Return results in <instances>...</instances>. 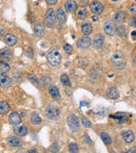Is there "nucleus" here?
Masks as SVG:
<instances>
[{
    "mask_svg": "<svg viewBox=\"0 0 136 153\" xmlns=\"http://www.w3.org/2000/svg\"><path fill=\"white\" fill-rule=\"evenodd\" d=\"M128 11L131 14H136V4H133L132 5H130V7L128 8Z\"/></svg>",
    "mask_w": 136,
    "mask_h": 153,
    "instance_id": "41",
    "label": "nucleus"
},
{
    "mask_svg": "<svg viewBox=\"0 0 136 153\" xmlns=\"http://www.w3.org/2000/svg\"><path fill=\"white\" fill-rule=\"evenodd\" d=\"M4 41L8 46L12 47L17 43V38L13 33H6L4 38Z\"/></svg>",
    "mask_w": 136,
    "mask_h": 153,
    "instance_id": "12",
    "label": "nucleus"
},
{
    "mask_svg": "<svg viewBox=\"0 0 136 153\" xmlns=\"http://www.w3.org/2000/svg\"><path fill=\"white\" fill-rule=\"evenodd\" d=\"M81 30L85 36H89L93 32V26L90 22L85 21L81 26Z\"/></svg>",
    "mask_w": 136,
    "mask_h": 153,
    "instance_id": "19",
    "label": "nucleus"
},
{
    "mask_svg": "<svg viewBox=\"0 0 136 153\" xmlns=\"http://www.w3.org/2000/svg\"><path fill=\"white\" fill-rule=\"evenodd\" d=\"M46 58L48 60V63L53 66L59 65L61 61V56L60 53L55 48H50L48 50L46 55Z\"/></svg>",
    "mask_w": 136,
    "mask_h": 153,
    "instance_id": "2",
    "label": "nucleus"
},
{
    "mask_svg": "<svg viewBox=\"0 0 136 153\" xmlns=\"http://www.w3.org/2000/svg\"><path fill=\"white\" fill-rule=\"evenodd\" d=\"M9 122L11 125L13 126H18L21 122V117L16 112H12L9 117Z\"/></svg>",
    "mask_w": 136,
    "mask_h": 153,
    "instance_id": "14",
    "label": "nucleus"
},
{
    "mask_svg": "<svg viewBox=\"0 0 136 153\" xmlns=\"http://www.w3.org/2000/svg\"><path fill=\"white\" fill-rule=\"evenodd\" d=\"M33 32L38 37H43L45 35V27L44 25L41 22H38L33 26Z\"/></svg>",
    "mask_w": 136,
    "mask_h": 153,
    "instance_id": "15",
    "label": "nucleus"
},
{
    "mask_svg": "<svg viewBox=\"0 0 136 153\" xmlns=\"http://www.w3.org/2000/svg\"><path fill=\"white\" fill-rule=\"evenodd\" d=\"M75 15L78 19L84 20L88 16V10H87L86 7H84V6H78V7H77L76 10H75Z\"/></svg>",
    "mask_w": 136,
    "mask_h": 153,
    "instance_id": "13",
    "label": "nucleus"
},
{
    "mask_svg": "<svg viewBox=\"0 0 136 153\" xmlns=\"http://www.w3.org/2000/svg\"><path fill=\"white\" fill-rule=\"evenodd\" d=\"M85 139H86V141L88 142V144H89V145H92V140L90 139V138H89V136H88L87 133L85 134Z\"/></svg>",
    "mask_w": 136,
    "mask_h": 153,
    "instance_id": "44",
    "label": "nucleus"
},
{
    "mask_svg": "<svg viewBox=\"0 0 136 153\" xmlns=\"http://www.w3.org/2000/svg\"><path fill=\"white\" fill-rule=\"evenodd\" d=\"M44 21L45 23L48 26H53L54 25L56 24V14L55 13L54 9H48V10L45 13L44 16Z\"/></svg>",
    "mask_w": 136,
    "mask_h": 153,
    "instance_id": "5",
    "label": "nucleus"
},
{
    "mask_svg": "<svg viewBox=\"0 0 136 153\" xmlns=\"http://www.w3.org/2000/svg\"><path fill=\"white\" fill-rule=\"evenodd\" d=\"M133 60H134V62L136 64V55L134 56V58H133Z\"/></svg>",
    "mask_w": 136,
    "mask_h": 153,
    "instance_id": "51",
    "label": "nucleus"
},
{
    "mask_svg": "<svg viewBox=\"0 0 136 153\" xmlns=\"http://www.w3.org/2000/svg\"><path fill=\"white\" fill-rule=\"evenodd\" d=\"M15 132H16V134L18 136H25V135L27 134L28 129H27V128L25 125H21V126L16 128Z\"/></svg>",
    "mask_w": 136,
    "mask_h": 153,
    "instance_id": "26",
    "label": "nucleus"
},
{
    "mask_svg": "<svg viewBox=\"0 0 136 153\" xmlns=\"http://www.w3.org/2000/svg\"><path fill=\"white\" fill-rule=\"evenodd\" d=\"M45 116L50 120H58L60 118V109L55 104H50L45 108Z\"/></svg>",
    "mask_w": 136,
    "mask_h": 153,
    "instance_id": "3",
    "label": "nucleus"
},
{
    "mask_svg": "<svg viewBox=\"0 0 136 153\" xmlns=\"http://www.w3.org/2000/svg\"><path fill=\"white\" fill-rule=\"evenodd\" d=\"M106 95L109 99H112V100H116L119 97V91L118 89H117L116 87H112L107 90L106 92Z\"/></svg>",
    "mask_w": 136,
    "mask_h": 153,
    "instance_id": "22",
    "label": "nucleus"
},
{
    "mask_svg": "<svg viewBox=\"0 0 136 153\" xmlns=\"http://www.w3.org/2000/svg\"><path fill=\"white\" fill-rule=\"evenodd\" d=\"M27 152L28 153H31V152H37V151L36 150H34V149H32V150H29V151H27Z\"/></svg>",
    "mask_w": 136,
    "mask_h": 153,
    "instance_id": "49",
    "label": "nucleus"
},
{
    "mask_svg": "<svg viewBox=\"0 0 136 153\" xmlns=\"http://www.w3.org/2000/svg\"><path fill=\"white\" fill-rule=\"evenodd\" d=\"M48 93H49V95H51V97H52L54 100H58V99H60V97H61L59 89H58L56 86H55V85H50V86L48 87Z\"/></svg>",
    "mask_w": 136,
    "mask_h": 153,
    "instance_id": "23",
    "label": "nucleus"
},
{
    "mask_svg": "<svg viewBox=\"0 0 136 153\" xmlns=\"http://www.w3.org/2000/svg\"><path fill=\"white\" fill-rule=\"evenodd\" d=\"M5 34H6V30H5V28H4V26H0V38L5 36Z\"/></svg>",
    "mask_w": 136,
    "mask_h": 153,
    "instance_id": "42",
    "label": "nucleus"
},
{
    "mask_svg": "<svg viewBox=\"0 0 136 153\" xmlns=\"http://www.w3.org/2000/svg\"><path fill=\"white\" fill-rule=\"evenodd\" d=\"M128 23L129 26H132L136 27V16H132L131 18H129Z\"/></svg>",
    "mask_w": 136,
    "mask_h": 153,
    "instance_id": "40",
    "label": "nucleus"
},
{
    "mask_svg": "<svg viewBox=\"0 0 136 153\" xmlns=\"http://www.w3.org/2000/svg\"><path fill=\"white\" fill-rule=\"evenodd\" d=\"M27 78H28V80L32 83V84H34L36 87L39 88V86H40V82H39V80L38 79V78H37L36 76H34L33 74H28V75H27Z\"/></svg>",
    "mask_w": 136,
    "mask_h": 153,
    "instance_id": "32",
    "label": "nucleus"
},
{
    "mask_svg": "<svg viewBox=\"0 0 136 153\" xmlns=\"http://www.w3.org/2000/svg\"><path fill=\"white\" fill-rule=\"evenodd\" d=\"M30 119H31L32 124H34V125H39L42 122V118L37 112H32Z\"/></svg>",
    "mask_w": 136,
    "mask_h": 153,
    "instance_id": "27",
    "label": "nucleus"
},
{
    "mask_svg": "<svg viewBox=\"0 0 136 153\" xmlns=\"http://www.w3.org/2000/svg\"><path fill=\"white\" fill-rule=\"evenodd\" d=\"M56 14V18H57V20L59 21L60 23L63 24V23H65L66 21V13H65L63 8L60 7V8L57 9Z\"/></svg>",
    "mask_w": 136,
    "mask_h": 153,
    "instance_id": "21",
    "label": "nucleus"
},
{
    "mask_svg": "<svg viewBox=\"0 0 136 153\" xmlns=\"http://www.w3.org/2000/svg\"><path fill=\"white\" fill-rule=\"evenodd\" d=\"M126 152H128V153H136V147H131L130 149H128V151H127Z\"/></svg>",
    "mask_w": 136,
    "mask_h": 153,
    "instance_id": "45",
    "label": "nucleus"
},
{
    "mask_svg": "<svg viewBox=\"0 0 136 153\" xmlns=\"http://www.w3.org/2000/svg\"><path fill=\"white\" fill-rule=\"evenodd\" d=\"M10 111V105L6 101L0 102V114L1 115H7Z\"/></svg>",
    "mask_w": 136,
    "mask_h": 153,
    "instance_id": "25",
    "label": "nucleus"
},
{
    "mask_svg": "<svg viewBox=\"0 0 136 153\" xmlns=\"http://www.w3.org/2000/svg\"><path fill=\"white\" fill-rule=\"evenodd\" d=\"M80 105H81V106H84V105H86V106H88V105H89V104H88V102H86V101L83 100V101H81Z\"/></svg>",
    "mask_w": 136,
    "mask_h": 153,
    "instance_id": "46",
    "label": "nucleus"
},
{
    "mask_svg": "<svg viewBox=\"0 0 136 153\" xmlns=\"http://www.w3.org/2000/svg\"><path fill=\"white\" fill-rule=\"evenodd\" d=\"M65 52L68 55H72V51H73V48H72V45H70L69 43H65L64 46H63Z\"/></svg>",
    "mask_w": 136,
    "mask_h": 153,
    "instance_id": "37",
    "label": "nucleus"
},
{
    "mask_svg": "<svg viewBox=\"0 0 136 153\" xmlns=\"http://www.w3.org/2000/svg\"><path fill=\"white\" fill-rule=\"evenodd\" d=\"M89 8H90V10L96 16L102 14V12L104 11L103 4L101 3H100L99 1H94L93 3H91Z\"/></svg>",
    "mask_w": 136,
    "mask_h": 153,
    "instance_id": "6",
    "label": "nucleus"
},
{
    "mask_svg": "<svg viewBox=\"0 0 136 153\" xmlns=\"http://www.w3.org/2000/svg\"><path fill=\"white\" fill-rule=\"evenodd\" d=\"M131 37H132V38L134 40L136 39V31H133V32H131Z\"/></svg>",
    "mask_w": 136,
    "mask_h": 153,
    "instance_id": "47",
    "label": "nucleus"
},
{
    "mask_svg": "<svg viewBox=\"0 0 136 153\" xmlns=\"http://www.w3.org/2000/svg\"><path fill=\"white\" fill-rule=\"evenodd\" d=\"M0 58L4 61L8 62L9 60H11V59H12V52L10 51V49L7 48H3L0 50Z\"/></svg>",
    "mask_w": 136,
    "mask_h": 153,
    "instance_id": "16",
    "label": "nucleus"
},
{
    "mask_svg": "<svg viewBox=\"0 0 136 153\" xmlns=\"http://www.w3.org/2000/svg\"><path fill=\"white\" fill-rule=\"evenodd\" d=\"M82 124L83 125V127L85 128H91L92 127V122L88 120L86 117H82Z\"/></svg>",
    "mask_w": 136,
    "mask_h": 153,
    "instance_id": "36",
    "label": "nucleus"
},
{
    "mask_svg": "<svg viewBox=\"0 0 136 153\" xmlns=\"http://www.w3.org/2000/svg\"><path fill=\"white\" fill-rule=\"evenodd\" d=\"M92 20H93V21H95V22H96V21H98V16H92Z\"/></svg>",
    "mask_w": 136,
    "mask_h": 153,
    "instance_id": "48",
    "label": "nucleus"
},
{
    "mask_svg": "<svg viewBox=\"0 0 136 153\" xmlns=\"http://www.w3.org/2000/svg\"><path fill=\"white\" fill-rule=\"evenodd\" d=\"M7 143L11 147H20L22 144V141L16 136H11L7 139Z\"/></svg>",
    "mask_w": 136,
    "mask_h": 153,
    "instance_id": "20",
    "label": "nucleus"
},
{
    "mask_svg": "<svg viewBox=\"0 0 136 153\" xmlns=\"http://www.w3.org/2000/svg\"><path fill=\"white\" fill-rule=\"evenodd\" d=\"M112 1H117V0H112Z\"/></svg>",
    "mask_w": 136,
    "mask_h": 153,
    "instance_id": "52",
    "label": "nucleus"
},
{
    "mask_svg": "<svg viewBox=\"0 0 136 153\" xmlns=\"http://www.w3.org/2000/svg\"><path fill=\"white\" fill-rule=\"evenodd\" d=\"M100 138H101V139L103 140V142L105 145H110L112 143V139L110 137V135L105 132H102L100 134Z\"/></svg>",
    "mask_w": 136,
    "mask_h": 153,
    "instance_id": "34",
    "label": "nucleus"
},
{
    "mask_svg": "<svg viewBox=\"0 0 136 153\" xmlns=\"http://www.w3.org/2000/svg\"><path fill=\"white\" fill-rule=\"evenodd\" d=\"M78 7V4L76 3V1L74 0H66V2L65 3L64 8L66 12L68 13H72V11H74Z\"/></svg>",
    "mask_w": 136,
    "mask_h": 153,
    "instance_id": "18",
    "label": "nucleus"
},
{
    "mask_svg": "<svg viewBox=\"0 0 136 153\" xmlns=\"http://www.w3.org/2000/svg\"><path fill=\"white\" fill-rule=\"evenodd\" d=\"M122 136L123 138V139H124V141L126 142V143H128V144H130V143H132L134 140H135V134L132 132V131H130V130H127V131H123L122 133Z\"/></svg>",
    "mask_w": 136,
    "mask_h": 153,
    "instance_id": "17",
    "label": "nucleus"
},
{
    "mask_svg": "<svg viewBox=\"0 0 136 153\" xmlns=\"http://www.w3.org/2000/svg\"><path fill=\"white\" fill-rule=\"evenodd\" d=\"M45 1L48 4H50V5H55L58 2V0H45Z\"/></svg>",
    "mask_w": 136,
    "mask_h": 153,
    "instance_id": "43",
    "label": "nucleus"
},
{
    "mask_svg": "<svg viewBox=\"0 0 136 153\" xmlns=\"http://www.w3.org/2000/svg\"><path fill=\"white\" fill-rule=\"evenodd\" d=\"M125 19H126V13L124 11H117L114 15V21L117 23L124 22Z\"/></svg>",
    "mask_w": 136,
    "mask_h": 153,
    "instance_id": "24",
    "label": "nucleus"
},
{
    "mask_svg": "<svg viewBox=\"0 0 136 153\" xmlns=\"http://www.w3.org/2000/svg\"><path fill=\"white\" fill-rule=\"evenodd\" d=\"M40 83L43 86H45V87H48V86L49 87L50 85H52L53 80L51 79V78H49L48 76H43V77L41 78Z\"/></svg>",
    "mask_w": 136,
    "mask_h": 153,
    "instance_id": "28",
    "label": "nucleus"
},
{
    "mask_svg": "<svg viewBox=\"0 0 136 153\" xmlns=\"http://www.w3.org/2000/svg\"><path fill=\"white\" fill-rule=\"evenodd\" d=\"M25 55H26V56H27L28 58H32L33 55H34L33 49L31 47H28L25 51Z\"/></svg>",
    "mask_w": 136,
    "mask_h": 153,
    "instance_id": "38",
    "label": "nucleus"
},
{
    "mask_svg": "<svg viewBox=\"0 0 136 153\" xmlns=\"http://www.w3.org/2000/svg\"><path fill=\"white\" fill-rule=\"evenodd\" d=\"M12 84V79L5 73L0 74V87L3 89H8Z\"/></svg>",
    "mask_w": 136,
    "mask_h": 153,
    "instance_id": "8",
    "label": "nucleus"
},
{
    "mask_svg": "<svg viewBox=\"0 0 136 153\" xmlns=\"http://www.w3.org/2000/svg\"><path fill=\"white\" fill-rule=\"evenodd\" d=\"M68 148H69V152L72 153H78L79 152V149H78V145L76 143H73V142L69 144Z\"/></svg>",
    "mask_w": 136,
    "mask_h": 153,
    "instance_id": "35",
    "label": "nucleus"
},
{
    "mask_svg": "<svg viewBox=\"0 0 136 153\" xmlns=\"http://www.w3.org/2000/svg\"><path fill=\"white\" fill-rule=\"evenodd\" d=\"M112 65L116 70H122L126 66V59L121 51H116L112 56Z\"/></svg>",
    "mask_w": 136,
    "mask_h": 153,
    "instance_id": "1",
    "label": "nucleus"
},
{
    "mask_svg": "<svg viewBox=\"0 0 136 153\" xmlns=\"http://www.w3.org/2000/svg\"><path fill=\"white\" fill-rule=\"evenodd\" d=\"M49 151L51 152H59V145L57 143H54L53 145L49 147Z\"/></svg>",
    "mask_w": 136,
    "mask_h": 153,
    "instance_id": "39",
    "label": "nucleus"
},
{
    "mask_svg": "<svg viewBox=\"0 0 136 153\" xmlns=\"http://www.w3.org/2000/svg\"><path fill=\"white\" fill-rule=\"evenodd\" d=\"M104 31L108 36H114L117 31L115 22L114 21H106L104 24Z\"/></svg>",
    "mask_w": 136,
    "mask_h": 153,
    "instance_id": "7",
    "label": "nucleus"
},
{
    "mask_svg": "<svg viewBox=\"0 0 136 153\" xmlns=\"http://www.w3.org/2000/svg\"><path fill=\"white\" fill-rule=\"evenodd\" d=\"M10 65L6 61H0V73H6L9 72Z\"/></svg>",
    "mask_w": 136,
    "mask_h": 153,
    "instance_id": "33",
    "label": "nucleus"
},
{
    "mask_svg": "<svg viewBox=\"0 0 136 153\" xmlns=\"http://www.w3.org/2000/svg\"><path fill=\"white\" fill-rule=\"evenodd\" d=\"M61 82L66 87H71V85H72L71 82H70V78L67 74H62L61 76Z\"/></svg>",
    "mask_w": 136,
    "mask_h": 153,
    "instance_id": "31",
    "label": "nucleus"
},
{
    "mask_svg": "<svg viewBox=\"0 0 136 153\" xmlns=\"http://www.w3.org/2000/svg\"><path fill=\"white\" fill-rule=\"evenodd\" d=\"M101 75H102V72H101L100 68H98V67H97V65L93 68V70L91 71V73H90V77H91V78L94 77L95 79H96L97 78H100Z\"/></svg>",
    "mask_w": 136,
    "mask_h": 153,
    "instance_id": "29",
    "label": "nucleus"
},
{
    "mask_svg": "<svg viewBox=\"0 0 136 153\" xmlns=\"http://www.w3.org/2000/svg\"><path fill=\"white\" fill-rule=\"evenodd\" d=\"M105 41V37L101 33H97L95 36L94 37V40H93V45L94 48L95 49H100L103 46Z\"/></svg>",
    "mask_w": 136,
    "mask_h": 153,
    "instance_id": "9",
    "label": "nucleus"
},
{
    "mask_svg": "<svg viewBox=\"0 0 136 153\" xmlns=\"http://www.w3.org/2000/svg\"><path fill=\"white\" fill-rule=\"evenodd\" d=\"M81 3H83V4H87L88 2V0H80Z\"/></svg>",
    "mask_w": 136,
    "mask_h": 153,
    "instance_id": "50",
    "label": "nucleus"
},
{
    "mask_svg": "<svg viewBox=\"0 0 136 153\" xmlns=\"http://www.w3.org/2000/svg\"><path fill=\"white\" fill-rule=\"evenodd\" d=\"M110 117L113 118L117 123L118 124H122V123H125L126 122L128 121V117L123 112H117L116 113L115 115H111Z\"/></svg>",
    "mask_w": 136,
    "mask_h": 153,
    "instance_id": "10",
    "label": "nucleus"
},
{
    "mask_svg": "<svg viewBox=\"0 0 136 153\" xmlns=\"http://www.w3.org/2000/svg\"><path fill=\"white\" fill-rule=\"evenodd\" d=\"M91 43L92 41L90 39V38L88 36H85L78 38V40L77 41V45L80 48H87L91 45Z\"/></svg>",
    "mask_w": 136,
    "mask_h": 153,
    "instance_id": "11",
    "label": "nucleus"
},
{
    "mask_svg": "<svg viewBox=\"0 0 136 153\" xmlns=\"http://www.w3.org/2000/svg\"><path fill=\"white\" fill-rule=\"evenodd\" d=\"M67 125L72 132L78 131L80 128V122L78 117L75 114H71L67 118Z\"/></svg>",
    "mask_w": 136,
    "mask_h": 153,
    "instance_id": "4",
    "label": "nucleus"
},
{
    "mask_svg": "<svg viewBox=\"0 0 136 153\" xmlns=\"http://www.w3.org/2000/svg\"><path fill=\"white\" fill-rule=\"evenodd\" d=\"M116 32L117 33V35L120 38H126V36H127V30H126V28H125L124 26H117Z\"/></svg>",
    "mask_w": 136,
    "mask_h": 153,
    "instance_id": "30",
    "label": "nucleus"
}]
</instances>
